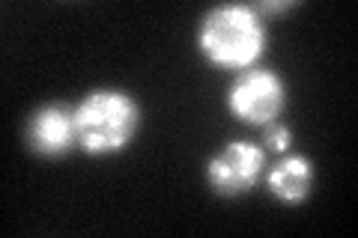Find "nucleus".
Wrapping results in <instances>:
<instances>
[{
  "mask_svg": "<svg viewBox=\"0 0 358 238\" xmlns=\"http://www.w3.org/2000/svg\"><path fill=\"white\" fill-rule=\"evenodd\" d=\"M293 128L287 126L284 119H275L268 122V126H263V149L268 155H284L293 149Z\"/></svg>",
  "mask_w": 358,
  "mask_h": 238,
  "instance_id": "obj_7",
  "label": "nucleus"
},
{
  "mask_svg": "<svg viewBox=\"0 0 358 238\" xmlns=\"http://www.w3.org/2000/svg\"><path fill=\"white\" fill-rule=\"evenodd\" d=\"M263 182L278 202H284V206H301L310 197L313 185H317V167H313L308 155L289 149L284 155H278L275 164H266Z\"/></svg>",
  "mask_w": 358,
  "mask_h": 238,
  "instance_id": "obj_6",
  "label": "nucleus"
},
{
  "mask_svg": "<svg viewBox=\"0 0 358 238\" xmlns=\"http://www.w3.org/2000/svg\"><path fill=\"white\" fill-rule=\"evenodd\" d=\"M287 110V81L268 66L236 72L227 87V113L242 126L263 128Z\"/></svg>",
  "mask_w": 358,
  "mask_h": 238,
  "instance_id": "obj_3",
  "label": "nucleus"
},
{
  "mask_svg": "<svg viewBox=\"0 0 358 238\" xmlns=\"http://www.w3.org/2000/svg\"><path fill=\"white\" fill-rule=\"evenodd\" d=\"M299 3L296 0H275V3H257L254 9L260 15H281V13H289V9H296Z\"/></svg>",
  "mask_w": 358,
  "mask_h": 238,
  "instance_id": "obj_8",
  "label": "nucleus"
},
{
  "mask_svg": "<svg viewBox=\"0 0 358 238\" xmlns=\"http://www.w3.org/2000/svg\"><path fill=\"white\" fill-rule=\"evenodd\" d=\"M268 45L266 18L251 3L212 6L197 24V51L224 72H245L260 66Z\"/></svg>",
  "mask_w": 358,
  "mask_h": 238,
  "instance_id": "obj_1",
  "label": "nucleus"
},
{
  "mask_svg": "<svg viewBox=\"0 0 358 238\" xmlns=\"http://www.w3.org/2000/svg\"><path fill=\"white\" fill-rule=\"evenodd\" d=\"M78 122V149L93 158L120 155L138 137L141 105L129 89L99 87L75 105Z\"/></svg>",
  "mask_w": 358,
  "mask_h": 238,
  "instance_id": "obj_2",
  "label": "nucleus"
},
{
  "mask_svg": "<svg viewBox=\"0 0 358 238\" xmlns=\"http://www.w3.org/2000/svg\"><path fill=\"white\" fill-rule=\"evenodd\" d=\"M268 152L260 143L230 140L206 161V185L221 200H239L263 182Z\"/></svg>",
  "mask_w": 358,
  "mask_h": 238,
  "instance_id": "obj_4",
  "label": "nucleus"
},
{
  "mask_svg": "<svg viewBox=\"0 0 358 238\" xmlns=\"http://www.w3.org/2000/svg\"><path fill=\"white\" fill-rule=\"evenodd\" d=\"M24 143L39 158H63L78 149L75 107L60 105V101H48V105L36 107L27 117Z\"/></svg>",
  "mask_w": 358,
  "mask_h": 238,
  "instance_id": "obj_5",
  "label": "nucleus"
}]
</instances>
